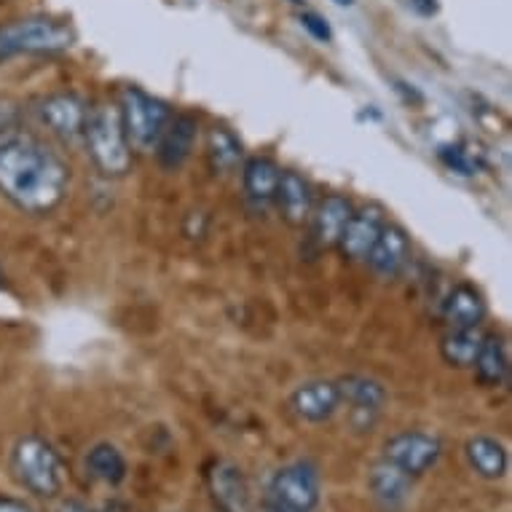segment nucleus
Returning a JSON list of instances; mask_svg holds the SVG:
<instances>
[{
	"mask_svg": "<svg viewBox=\"0 0 512 512\" xmlns=\"http://www.w3.org/2000/svg\"><path fill=\"white\" fill-rule=\"evenodd\" d=\"M0 512H33L25 502H17L11 496H0Z\"/></svg>",
	"mask_w": 512,
	"mask_h": 512,
	"instance_id": "29",
	"label": "nucleus"
},
{
	"mask_svg": "<svg viewBox=\"0 0 512 512\" xmlns=\"http://www.w3.org/2000/svg\"><path fill=\"white\" fill-rule=\"evenodd\" d=\"M408 258H411V239L405 234V228L387 223L381 228V234H378L365 263H370V269L376 271L378 277L392 279L405 269Z\"/></svg>",
	"mask_w": 512,
	"mask_h": 512,
	"instance_id": "12",
	"label": "nucleus"
},
{
	"mask_svg": "<svg viewBox=\"0 0 512 512\" xmlns=\"http://www.w3.org/2000/svg\"><path fill=\"white\" fill-rule=\"evenodd\" d=\"M70 169L41 137L9 129L0 135V194L25 215H49L65 202Z\"/></svg>",
	"mask_w": 512,
	"mask_h": 512,
	"instance_id": "1",
	"label": "nucleus"
},
{
	"mask_svg": "<svg viewBox=\"0 0 512 512\" xmlns=\"http://www.w3.org/2000/svg\"><path fill=\"white\" fill-rule=\"evenodd\" d=\"M368 488L373 499H376L384 510H400L405 507V502L411 499V488H413V478L411 475H405L403 470H397L395 464L381 462L370 470L368 475Z\"/></svg>",
	"mask_w": 512,
	"mask_h": 512,
	"instance_id": "17",
	"label": "nucleus"
},
{
	"mask_svg": "<svg viewBox=\"0 0 512 512\" xmlns=\"http://www.w3.org/2000/svg\"><path fill=\"white\" fill-rule=\"evenodd\" d=\"M384 226H387L384 210L376 207V204H368V207H362V210H354L349 223H346L344 234L338 239V247H341V252H344L349 261L365 263Z\"/></svg>",
	"mask_w": 512,
	"mask_h": 512,
	"instance_id": "10",
	"label": "nucleus"
},
{
	"mask_svg": "<svg viewBox=\"0 0 512 512\" xmlns=\"http://www.w3.org/2000/svg\"><path fill=\"white\" fill-rule=\"evenodd\" d=\"M338 384L341 405L346 403L352 424L357 429H368L387 403V389L378 384L376 378L368 376H346Z\"/></svg>",
	"mask_w": 512,
	"mask_h": 512,
	"instance_id": "9",
	"label": "nucleus"
},
{
	"mask_svg": "<svg viewBox=\"0 0 512 512\" xmlns=\"http://www.w3.org/2000/svg\"><path fill=\"white\" fill-rule=\"evenodd\" d=\"M475 376L483 387H504L510 378V352H507V341L499 333H488L483 336L478 360L472 365Z\"/></svg>",
	"mask_w": 512,
	"mask_h": 512,
	"instance_id": "20",
	"label": "nucleus"
},
{
	"mask_svg": "<svg viewBox=\"0 0 512 512\" xmlns=\"http://www.w3.org/2000/svg\"><path fill=\"white\" fill-rule=\"evenodd\" d=\"M274 204L282 212L285 223H290L295 228L306 226L311 220V212H314V194H311L309 180L298 175V172H293V169L282 172Z\"/></svg>",
	"mask_w": 512,
	"mask_h": 512,
	"instance_id": "13",
	"label": "nucleus"
},
{
	"mask_svg": "<svg viewBox=\"0 0 512 512\" xmlns=\"http://www.w3.org/2000/svg\"><path fill=\"white\" fill-rule=\"evenodd\" d=\"M440 454H443L440 437L432 432H421V429L400 432V435L389 437L384 445V462L395 464L397 470H403L411 478H419L432 470Z\"/></svg>",
	"mask_w": 512,
	"mask_h": 512,
	"instance_id": "7",
	"label": "nucleus"
},
{
	"mask_svg": "<svg viewBox=\"0 0 512 512\" xmlns=\"http://www.w3.org/2000/svg\"><path fill=\"white\" fill-rule=\"evenodd\" d=\"M352 202L341 194L325 196L311 212V234L319 247H338V239L344 234L346 223L352 218Z\"/></svg>",
	"mask_w": 512,
	"mask_h": 512,
	"instance_id": "15",
	"label": "nucleus"
},
{
	"mask_svg": "<svg viewBox=\"0 0 512 512\" xmlns=\"http://www.w3.org/2000/svg\"><path fill=\"white\" fill-rule=\"evenodd\" d=\"M411 9L421 14V17H432L440 9V3L437 0H411Z\"/></svg>",
	"mask_w": 512,
	"mask_h": 512,
	"instance_id": "28",
	"label": "nucleus"
},
{
	"mask_svg": "<svg viewBox=\"0 0 512 512\" xmlns=\"http://www.w3.org/2000/svg\"><path fill=\"white\" fill-rule=\"evenodd\" d=\"M269 512H279V510H269Z\"/></svg>",
	"mask_w": 512,
	"mask_h": 512,
	"instance_id": "34",
	"label": "nucleus"
},
{
	"mask_svg": "<svg viewBox=\"0 0 512 512\" xmlns=\"http://www.w3.org/2000/svg\"><path fill=\"white\" fill-rule=\"evenodd\" d=\"M121 124H124L126 140L140 153H153L159 145L164 129H167L172 110L167 102L156 100L137 86H126L118 102Z\"/></svg>",
	"mask_w": 512,
	"mask_h": 512,
	"instance_id": "4",
	"label": "nucleus"
},
{
	"mask_svg": "<svg viewBox=\"0 0 512 512\" xmlns=\"http://www.w3.org/2000/svg\"><path fill=\"white\" fill-rule=\"evenodd\" d=\"M319 504V472L309 462L285 464L269 480V510L311 512Z\"/></svg>",
	"mask_w": 512,
	"mask_h": 512,
	"instance_id": "6",
	"label": "nucleus"
},
{
	"mask_svg": "<svg viewBox=\"0 0 512 512\" xmlns=\"http://www.w3.org/2000/svg\"><path fill=\"white\" fill-rule=\"evenodd\" d=\"M290 408L298 419L309 424H322L333 419V413L341 408V395H338L336 381H309L295 389L290 397Z\"/></svg>",
	"mask_w": 512,
	"mask_h": 512,
	"instance_id": "11",
	"label": "nucleus"
},
{
	"mask_svg": "<svg viewBox=\"0 0 512 512\" xmlns=\"http://www.w3.org/2000/svg\"><path fill=\"white\" fill-rule=\"evenodd\" d=\"M293 3H303V0H293Z\"/></svg>",
	"mask_w": 512,
	"mask_h": 512,
	"instance_id": "33",
	"label": "nucleus"
},
{
	"mask_svg": "<svg viewBox=\"0 0 512 512\" xmlns=\"http://www.w3.org/2000/svg\"><path fill=\"white\" fill-rule=\"evenodd\" d=\"M464 456H467L472 472L483 480H502L507 475V467H510L507 448L499 440L486 435L470 437L464 445Z\"/></svg>",
	"mask_w": 512,
	"mask_h": 512,
	"instance_id": "19",
	"label": "nucleus"
},
{
	"mask_svg": "<svg viewBox=\"0 0 512 512\" xmlns=\"http://www.w3.org/2000/svg\"><path fill=\"white\" fill-rule=\"evenodd\" d=\"M210 491L218 502L220 512H252V494L247 478L239 467L228 462H218L207 475Z\"/></svg>",
	"mask_w": 512,
	"mask_h": 512,
	"instance_id": "14",
	"label": "nucleus"
},
{
	"mask_svg": "<svg viewBox=\"0 0 512 512\" xmlns=\"http://www.w3.org/2000/svg\"><path fill=\"white\" fill-rule=\"evenodd\" d=\"M73 41L76 33L59 19H17L0 27V59L19 57V54H57V51H68Z\"/></svg>",
	"mask_w": 512,
	"mask_h": 512,
	"instance_id": "5",
	"label": "nucleus"
},
{
	"mask_svg": "<svg viewBox=\"0 0 512 512\" xmlns=\"http://www.w3.org/2000/svg\"><path fill=\"white\" fill-rule=\"evenodd\" d=\"M207 159H210L212 169L220 175H231L244 164V148L239 143V137L226 129V126H212L207 132Z\"/></svg>",
	"mask_w": 512,
	"mask_h": 512,
	"instance_id": "23",
	"label": "nucleus"
},
{
	"mask_svg": "<svg viewBox=\"0 0 512 512\" xmlns=\"http://www.w3.org/2000/svg\"><path fill=\"white\" fill-rule=\"evenodd\" d=\"M196 118L188 116V113H180V116L169 118L167 129L161 135L159 145H156V156H159V164L164 169H177L183 167L191 151H194L196 143Z\"/></svg>",
	"mask_w": 512,
	"mask_h": 512,
	"instance_id": "16",
	"label": "nucleus"
},
{
	"mask_svg": "<svg viewBox=\"0 0 512 512\" xmlns=\"http://www.w3.org/2000/svg\"><path fill=\"white\" fill-rule=\"evenodd\" d=\"M9 129H17V108H11L6 102H0V135L9 132Z\"/></svg>",
	"mask_w": 512,
	"mask_h": 512,
	"instance_id": "27",
	"label": "nucleus"
},
{
	"mask_svg": "<svg viewBox=\"0 0 512 512\" xmlns=\"http://www.w3.org/2000/svg\"><path fill=\"white\" fill-rule=\"evenodd\" d=\"M0 287H3V271H0Z\"/></svg>",
	"mask_w": 512,
	"mask_h": 512,
	"instance_id": "32",
	"label": "nucleus"
},
{
	"mask_svg": "<svg viewBox=\"0 0 512 512\" xmlns=\"http://www.w3.org/2000/svg\"><path fill=\"white\" fill-rule=\"evenodd\" d=\"M84 143L94 167L105 177H124L132 169V145L126 140L118 105H97L89 110Z\"/></svg>",
	"mask_w": 512,
	"mask_h": 512,
	"instance_id": "3",
	"label": "nucleus"
},
{
	"mask_svg": "<svg viewBox=\"0 0 512 512\" xmlns=\"http://www.w3.org/2000/svg\"><path fill=\"white\" fill-rule=\"evenodd\" d=\"M486 317V301L472 285H456L443 301V319L448 328H480Z\"/></svg>",
	"mask_w": 512,
	"mask_h": 512,
	"instance_id": "21",
	"label": "nucleus"
},
{
	"mask_svg": "<svg viewBox=\"0 0 512 512\" xmlns=\"http://www.w3.org/2000/svg\"><path fill=\"white\" fill-rule=\"evenodd\" d=\"M338 6H354V0H336Z\"/></svg>",
	"mask_w": 512,
	"mask_h": 512,
	"instance_id": "31",
	"label": "nucleus"
},
{
	"mask_svg": "<svg viewBox=\"0 0 512 512\" xmlns=\"http://www.w3.org/2000/svg\"><path fill=\"white\" fill-rule=\"evenodd\" d=\"M279 177H282V169L269 156H250L242 164L244 194H247V199L252 204H258V207H266V204L274 202Z\"/></svg>",
	"mask_w": 512,
	"mask_h": 512,
	"instance_id": "18",
	"label": "nucleus"
},
{
	"mask_svg": "<svg viewBox=\"0 0 512 512\" xmlns=\"http://www.w3.org/2000/svg\"><path fill=\"white\" fill-rule=\"evenodd\" d=\"M440 159H443V164L448 169H454L456 175H464L470 177L478 172V159L472 156L467 148H462V145H448V148H443L440 151Z\"/></svg>",
	"mask_w": 512,
	"mask_h": 512,
	"instance_id": "25",
	"label": "nucleus"
},
{
	"mask_svg": "<svg viewBox=\"0 0 512 512\" xmlns=\"http://www.w3.org/2000/svg\"><path fill=\"white\" fill-rule=\"evenodd\" d=\"M86 470L105 486H118L126 480V459L116 445L97 443L86 454Z\"/></svg>",
	"mask_w": 512,
	"mask_h": 512,
	"instance_id": "24",
	"label": "nucleus"
},
{
	"mask_svg": "<svg viewBox=\"0 0 512 512\" xmlns=\"http://www.w3.org/2000/svg\"><path fill=\"white\" fill-rule=\"evenodd\" d=\"M301 25L306 27V30L311 33V38H317V41L328 43L330 38H333V30H330L328 22L319 17V14H314V11H306V14H301Z\"/></svg>",
	"mask_w": 512,
	"mask_h": 512,
	"instance_id": "26",
	"label": "nucleus"
},
{
	"mask_svg": "<svg viewBox=\"0 0 512 512\" xmlns=\"http://www.w3.org/2000/svg\"><path fill=\"white\" fill-rule=\"evenodd\" d=\"M89 105L78 94H51L38 102V118L49 129L51 135L59 137L62 143H81L89 124Z\"/></svg>",
	"mask_w": 512,
	"mask_h": 512,
	"instance_id": "8",
	"label": "nucleus"
},
{
	"mask_svg": "<svg viewBox=\"0 0 512 512\" xmlns=\"http://www.w3.org/2000/svg\"><path fill=\"white\" fill-rule=\"evenodd\" d=\"M480 346H483L480 328H448V333L440 338V357L451 368H472L478 360Z\"/></svg>",
	"mask_w": 512,
	"mask_h": 512,
	"instance_id": "22",
	"label": "nucleus"
},
{
	"mask_svg": "<svg viewBox=\"0 0 512 512\" xmlns=\"http://www.w3.org/2000/svg\"><path fill=\"white\" fill-rule=\"evenodd\" d=\"M57 512H97V510H92V507H89V504H84V502H76V499H68V502L59 504Z\"/></svg>",
	"mask_w": 512,
	"mask_h": 512,
	"instance_id": "30",
	"label": "nucleus"
},
{
	"mask_svg": "<svg viewBox=\"0 0 512 512\" xmlns=\"http://www.w3.org/2000/svg\"><path fill=\"white\" fill-rule=\"evenodd\" d=\"M11 472L22 488L30 494L51 499L65 486V464L57 448L46 443L43 437L27 435L19 437L14 451H11Z\"/></svg>",
	"mask_w": 512,
	"mask_h": 512,
	"instance_id": "2",
	"label": "nucleus"
}]
</instances>
